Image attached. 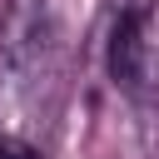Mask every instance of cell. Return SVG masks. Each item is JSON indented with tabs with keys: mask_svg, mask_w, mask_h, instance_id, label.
Returning a JSON list of instances; mask_svg holds the SVG:
<instances>
[{
	"mask_svg": "<svg viewBox=\"0 0 159 159\" xmlns=\"http://www.w3.org/2000/svg\"><path fill=\"white\" fill-rule=\"evenodd\" d=\"M0 159H40V149L20 134H0Z\"/></svg>",
	"mask_w": 159,
	"mask_h": 159,
	"instance_id": "cell-2",
	"label": "cell"
},
{
	"mask_svg": "<svg viewBox=\"0 0 159 159\" xmlns=\"http://www.w3.org/2000/svg\"><path fill=\"white\" fill-rule=\"evenodd\" d=\"M144 45H149V20H144V10L124 5L109 30V80L124 84L129 94H139V84H144Z\"/></svg>",
	"mask_w": 159,
	"mask_h": 159,
	"instance_id": "cell-1",
	"label": "cell"
}]
</instances>
